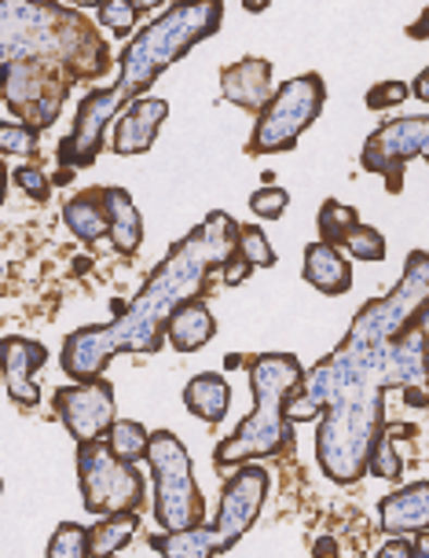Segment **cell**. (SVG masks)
Instances as JSON below:
<instances>
[{
    "instance_id": "6da1fadb",
    "label": "cell",
    "mask_w": 429,
    "mask_h": 558,
    "mask_svg": "<svg viewBox=\"0 0 429 558\" xmlns=\"http://www.w3.org/2000/svg\"><path fill=\"white\" fill-rule=\"evenodd\" d=\"M429 305V254H407L401 283L367 302L331 356L308 367L305 386L286 404L291 423L319 418L316 460L338 485H353L367 474L378 437L385 434L389 345Z\"/></svg>"
},
{
    "instance_id": "7a4b0ae2",
    "label": "cell",
    "mask_w": 429,
    "mask_h": 558,
    "mask_svg": "<svg viewBox=\"0 0 429 558\" xmlns=\"http://www.w3.org/2000/svg\"><path fill=\"white\" fill-rule=\"evenodd\" d=\"M238 232H243V225H235L224 209H213L195 232L173 243V251L147 276L144 291L118 320L77 327V331L66 335L63 372L74 383H96L118 353H158L176 308L203 298L206 276L213 268L224 272V265L232 262Z\"/></svg>"
},
{
    "instance_id": "3957f363",
    "label": "cell",
    "mask_w": 429,
    "mask_h": 558,
    "mask_svg": "<svg viewBox=\"0 0 429 558\" xmlns=\"http://www.w3.org/2000/svg\"><path fill=\"white\" fill-rule=\"evenodd\" d=\"M224 4L206 0V4H169L162 15L151 19L144 29H136L133 41L122 48V77L111 88H96L77 104V118L70 136L59 144V169H85L103 151L107 125L118 122L125 104L144 99L158 77L166 74L176 59H184L198 41L213 37L221 29Z\"/></svg>"
},
{
    "instance_id": "277c9868",
    "label": "cell",
    "mask_w": 429,
    "mask_h": 558,
    "mask_svg": "<svg viewBox=\"0 0 429 558\" xmlns=\"http://www.w3.org/2000/svg\"><path fill=\"white\" fill-rule=\"evenodd\" d=\"M4 23V63H52L63 66L70 82H93L111 70L107 45L99 41L93 23L63 4H0Z\"/></svg>"
},
{
    "instance_id": "5b68a950",
    "label": "cell",
    "mask_w": 429,
    "mask_h": 558,
    "mask_svg": "<svg viewBox=\"0 0 429 558\" xmlns=\"http://www.w3.org/2000/svg\"><path fill=\"white\" fill-rule=\"evenodd\" d=\"M249 386H254V412L235 426L232 437H224L213 448V466L221 474H235L238 466L275 456L279 448L294 441V423L286 415V404L305 386V367L294 353H257L246 356Z\"/></svg>"
},
{
    "instance_id": "8992f818",
    "label": "cell",
    "mask_w": 429,
    "mask_h": 558,
    "mask_svg": "<svg viewBox=\"0 0 429 558\" xmlns=\"http://www.w3.org/2000/svg\"><path fill=\"white\" fill-rule=\"evenodd\" d=\"M268 485H272V474L265 466H238V471L224 482L221 493V511H217L213 522L198 525V530L187 533H155L151 547L162 558H217L224 555L228 547H235L243 536L254 530L257 514L268 500Z\"/></svg>"
},
{
    "instance_id": "52a82bcc",
    "label": "cell",
    "mask_w": 429,
    "mask_h": 558,
    "mask_svg": "<svg viewBox=\"0 0 429 558\" xmlns=\"http://www.w3.org/2000/svg\"><path fill=\"white\" fill-rule=\"evenodd\" d=\"M151 474H155V522L166 533H187L206 525V500L195 485L192 456L173 430L151 434Z\"/></svg>"
},
{
    "instance_id": "ba28073f",
    "label": "cell",
    "mask_w": 429,
    "mask_h": 558,
    "mask_svg": "<svg viewBox=\"0 0 429 558\" xmlns=\"http://www.w3.org/2000/svg\"><path fill=\"white\" fill-rule=\"evenodd\" d=\"M323 104H327L323 77H319V74L291 77L286 85L275 88L272 104L257 114V125H254V133H249L246 151L249 155L294 151L302 133L316 122L319 111H323Z\"/></svg>"
},
{
    "instance_id": "9c48e42d",
    "label": "cell",
    "mask_w": 429,
    "mask_h": 558,
    "mask_svg": "<svg viewBox=\"0 0 429 558\" xmlns=\"http://www.w3.org/2000/svg\"><path fill=\"white\" fill-rule=\"evenodd\" d=\"M77 482H82L85 511L111 518L144 507V477L133 463H122L107 441L77 448Z\"/></svg>"
},
{
    "instance_id": "30bf717a",
    "label": "cell",
    "mask_w": 429,
    "mask_h": 558,
    "mask_svg": "<svg viewBox=\"0 0 429 558\" xmlns=\"http://www.w3.org/2000/svg\"><path fill=\"white\" fill-rule=\"evenodd\" d=\"M70 93V74L52 63H4V104L29 129H48L59 118Z\"/></svg>"
},
{
    "instance_id": "8fae6325",
    "label": "cell",
    "mask_w": 429,
    "mask_h": 558,
    "mask_svg": "<svg viewBox=\"0 0 429 558\" xmlns=\"http://www.w3.org/2000/svg\"><path fill=\"white\" fill-rule=\"evenodd\" d=\"M418 155L429 158V114L393 118V122L378 125L375 133L367 136V144L360 151V166L367 169V173L385 177L389 192L401 195L404 166Z\"/></svg>"
},
{
    "instance_id": "7c38bea8",
    "label": "cell",
    "mask_w": 429,
    "mask_h": 558,
    "mask_svg": "<svg viewBox=\"0 0 429 558\" xmlns=\"http://www.w3.org/2000/svg\"><path fill=\"white\" fill-rule=\"evenodd\" d=\"M114 386L107 378H96V383H77V386H63L56 393V415L59 423L66 426L70 437L82 445L93 441H107V434L114 430Z\"/></svg>"
},
{
    "instance_id": "4fadbf2b",
    "label": "cell",
    "mask_w": 429,
    "mask_h": 558,
    "mask_svg": "<svg viewBox=\"0 0 429 558\" xmlns=\"http://www.w3.org/2000/svg\"><path fill=\"white\" fill-rule=\"evenodd\" d=\"M389 378H393V390H401L412 408L429 404V342L415 320L389 345Z\"/></svg>"
},
{
    "instance_id": "5bb4252c",
    "label": "cell",
    "mask_w": 429,
    "mask_h": 558,
    "mask_svg": "<svg viewBox=\"0 0 429 558\" xmlns=\"http://www.w3.org/2000/svg\"><path fill=\"white\" fill-rule=\"evenodd\" d=\"M48 353L34 338H4L0 342V375H4V390L19 408H34L41 401V386H37V372L45 367Z\"/></svg>"
},
{
    "instance_id": "9a60e30c",
    "label": "cell",
    "mask_w": 429,
    "mask_h": 558,
    "mask_svg": "<svg viewBox=\"0 0 429 558\" xmlns=\"http://www.w3.org/2000/svg\"><path fill=\"white\" fill-rule=\"evenodd\" d=\"M221 96L249 114H261L275 96L272 93V63L261 56H246V59H238V63H228L221 70Z\"/></svg>"
},
{
    "instance_id": "2e32d148",
    "label": "cell",
    "mask_w": 429,
    "mask_h": 558,
    "mask_svg": "<svg viewBox=\"0 0 429 558\" xmlns=\"http://www.w3.org/2000/svg\"><path fill=\"white\" fill-rule=\"evenodd\" d=\"M169 118V104L158 96H144L128 104L114 122V151L118 155H144L155 147V136Z\"/></svg>"
},
{
    "instance_id": "e0dca14e",
    "label": "cell",
    "mask_w": 429,
    "mask_h": 558,
    "mask_svg": "<svg viewBox=\"0 0 429 558\" xmlns=\"http://www.w3.org/2000/svg\"><path fill=\"white\" fill-rule=\"evenodd\" d=\"M378 514H382V530L393 536L429 533V482H412L389 493Z\"/></svg>"
},
{
    "instance_id": "ac0fdd59",
    "label": "cell",
    "mask_w": 429,
    "mask_h": 558,
    "mask_svg": "<svg viewBox=\"0 0 429 558\" xmlns=\"http://www.w3.org/2000/svg\"><path fill=\"white\" fill-rule=\"evenodd\" d=\"M305 279L316 287L319 294H348L353 291V265H345V257L331 243H308L305 246Z\"/></svg>"
},
{
    "instance_id": "d6986e66",
    "label": "cell",
    "mask_w": 429,
    "mask_h": 558,
    "mask_svg": "<svg viewBox=\"0 0 429 558\" xmlns=\"http://www.w3.org/2000/svg\"><path fill=\"white\" fill-rule=\"evenodd\" d=\"M63 221L82 243H99L103 235H111V217H107V203H103V187H88V192L74 195L63 206Z\"/></svg>"
},
{
    "instance_id": "ffe728a7",
    "label": "cell",
    "mask_w": 429,
    "mask_h": 558,
    "mask_svg": "<svg viewBox=\"0 0 429 558\" xmlns=\"http://www.w3.org/2000/svg\"><path fill=\"white\" fill-rule=\"evenodd\" d=\"M213 335H217V320L203 298H195V302L176 308L173 320H169V331H166V338L173 342L176 353H195V349H203Z\"/></svg>"
},
{
    "instance_id": "44dd1931",
    "label": "cell",
    "mask_w": 429,
    "mask_h": 558,
    "mask_svg": "<svg viewBox=\"0 0 429 558\" xmlns=\"http://www.w3.org/2000/svg\"><path fill=\"white\" fill-rule=\"evenodd\" d=\"M107 217H111V243L118 254H136L144 243V221L139 209L133 206V195L125 187H103Z\"/></svg>"
},
{
    "instance_id": "7402d4cb",
    "label": "cell",
    "mask_w": 429,
    "mask_h": 558,
    "mask_svg": "<svg viewBox=\"0 0 429 558\" xmlns=\"http://www.w3.org/2000/svg\"><path fill=\"white\" fill-rule=\"evenodd\" d=\"M184 404L187 412L206 418V423H221L228 415V404H232V390H228L224 375L203 372L184 386Z\"/></svg>"
},
{
    "instance_id": "603a6c76",
    "label": "cell",
    "mask_w": 429,
    "mask_h": 558,
    "mask_svg": "<svg viewBox=\"0 0 429 558\" xmlns=\"http://www.w3.org/2000/svg\"><path fill=\"white\" fill-rule=\"evenodd\" d=\"M316 228H319V243H331V246H345L353 232L360 228V217H356L353 206L338 203V198H327L319 206V217H316Z\"/></svg>"
},
{
    "instance_id": "cb8c5ba5",
    "label": "cell",
    "mask_w": 429,
    "mask_h": 558,
    "mask_svg": "<svg viewBox=\"0 0 429 558\" xmlns=\"http://www.w3.org/2000/svg\"><path fill=\"white\" fill-rule=\"evenodd\" d=\"M136 530H139L136 511L103 518V522H99L96 530H93V558H111V555H118L136 536Z\"/></svg>"
},
{
    "instance_id": "d4e9b609",
    "label": "cell",
    "mask_w": 429,
    "mask_h": 558,
    "mask_svg": "<svg viewBox=\"0 0 429 558\" xmlns=\"http://www.w3.org/2000/svg\"><path fill=\"white\" fill-rule=\"evenodd\" d=\"M107 445H111V452L122 463L136 466L139 460H147V456H151V430L133 423V418H118L114 430L107 434Z\"/></svg>"
},
{
    "instance_id": "484cf974",
    "label": "cell",
    "mask_w": 429,
    "mask_h": 558,
    "mask_svg": "<svg viewBox=\"0 0 429 558\" xmlns=\"http://www.w3.org/2000/svg\"><path fill=\"white\" fill-rule=\"evenodd\" d=\"M48 558H93V530L63 522L48 541Z\"/></svg>"
},
{
    "instance_id": "4316f807",
    "label": "cell",
    "mask_w": 429,
    "mask_h": 558,
    "mask_svg": "<svg viewBox=\"0 0 429 558\" xmlns=\"http://www.w3.org/2000/svg\"><path fill=\"white\" fill-rule=\"evenodd\" d=\"M235 254L249 262L254 268H272L275 265V251L272 243H268V235L261 232L257 225H243V232H238V246Z\"/></svg>"
},
{
    "instance_id": "83f0119b",
    "label": "cell",
    "mask_w": 429,
    "mask_h": 558,
    "mask_svg": "<svg viewBox=\"0 0 429 558\" xmlns=\"http://www.w3.org/2000/svg\"><path fill=\"white\" fill-rule=\"evenodd\" d=\"M147 12V4H128V0H114V4H99L96 8V23L103 29H114L118 37L133 34L136 19Z\"/></svg>"
},
{
    "instance_id": "f1b7e54d",
    "label": "cell",
    "mask_w": 429,
    "mask_h": 558,
    "mask_svg": "<svg viewBox=\"0 0 429 558\" xmlns=\"http://www.w3.org/2000/svg\"><path fill=\"white\" fill-rule=\"evenodd\" d=\"M345 251L353 254L356 262H371V265H378V262H385L389 246H385V235L378 232V228L360 225V228L353 232V239L345 243Z\"/></svg>"
},
{
    "instance_id": "f546056e",
    "label": "cell",
    "mask_w": 429,
    "mask_h": 558,
    "mask_svg": "<svg viewBox=\"0 0 429 558\" xmlns=\"http://www.w3.org/2000/svg\"><path fill=\"white\" fill-rule=\"evenodd\" d=\"M367 471L378 474V477H385V482H401L404 463H401V456H396V448H393V434H389V426H385V434L378 437V445H375V452H371V463H367Z\"/></svg>"
},
{
    "instance_id": "4dcf8cb0",
    "label": "cell",
    "mask_w": 429,
    "mask_h": 558,
    "mask_svg": "<svg viewBox=\"0 0 429 558\" xmlns=\"http://www.w3.org/2000/svg\"><path fill=\"white\" fill-rule=\"evenodd\" d=\"M286 203H291V195L275 184H265L261 192L249 195V209H254L261 221H279V217L286 214Z\"/></svg>"
},
{
    "instance_id": "1f68e13d",
    "label": "cell",
    "mask_w": 429,
    "mask_h": 558,
    "mask_svg": "<svg viewBox=\"0 0 429 558\" xmlns=\"http://www.w3.org/2000/svg\"><path fill=\"white\" fill-rule=\"evenodd\" d=\"M37 144H41V133L23 122L4 125V133H0V147H4V151H15V155H34Z\"/></svg>"
},
{
    "instance_id": "d6a6232c",
    "label": "cell",
    "mask_w": 429,
    "mask_h": 558,
    "mask_svg": "<svg viewBox=\"0 0 429 558\" xmlns=\"http://www.w3.org/2000/svg\"><path fill=\"white\" fill-rule=\"evenodd\" d=\"M15 187L19 192H26L34 203H48V195H52V181H48L37 166H19L15 169Z\"/></svg>"
},
{
    "instance_id": "836d02e7",
    "label": "cell",
    "mask_w": 429,
    "mask_h": 558,
    "mask_svg": "<svg viewBox=\"0 0 429 558\" xmlns=\"http://www.w3.org/2000/svg\"><path fill=\"white\" fill-rule=\"evenodd\" d=\"M407 96H412V85H404V82H378L371 93H367V107H371V111H389V107H401Z\"/></svg>"
},
{
    "instance_id": "e575fe53",
    "label": "cell",
    "mask_w": 429,
    "mask_h": 558,
    "mask_svg": "<svg viewBox=\"0 0 429 558\" xmlns=\"http://www.w3.org/2000/svg\"><path fill=\"white\" fill-rule=\"evenodd\" d=\"M249 272H254V265L243 262V257H238V254H232V262L224 265V272H221V276H224V283H228V287H238Z\"/></svg>"
},
{
    "instance_id": "d590c367",
    "label": "cell",
    "mask_w": 429,
    "mask_h": 558,
    "mask_svg": "<svg viewBox=\"0 0 429 558\" xmlns=\"http://www.w3.org/2000/svg\"><path fill=\"white\" fill-rule=\"evenodd\" d=\"M378 558H415V544H407L404 536H393L389 544H382Z\"/></svg>"
},
{
    "instance_id": "8d00e7d4",
    "label": "cell",
    "mask_w": 429,
    "mask_h": 558,
    "mask_svg": "<svg viewBox=\"0 0 429 558\" xmlns=\"http://www.w3.org/2000/svg\"><path fill=\"white\" fill-rule=\"evenodd\" d=\"M407 37H415V41H429V8L412 23V29H407Z\"/></svg>"
},
{
    "instance_id": "74e56055",
    "label": "cell",
    "mask_w": 429,
    "mask_h": 558,
    "mask_svg": "<svg viewBox=\"0 0 429 558\" xmlns=\"http://www.w3.org/2000/svg\"><path fill=\"white\" fill-rule=\"evenodd\" d=\"M412 96H418L422 104H429V66L418 70V77L412 82Z\"/></svg>"
},
{
    "instance_id": "f35d334b",
    "label": "cell",
    "mask_w": 429,
    "mask_h": 558,
    "mask_svg": "<svg viewBox=\"0 0 429 558\" xmlns=\"http://www.w3.org/2000/svg\"><path fill=\"white\" fill-rule=\"evenodd\" d=\"M312 555L316 558H338V544L331 541V536H319V541L312 544Z\"/></svg>"
},
{
    "instance_id": "ab89813d",
    "label": "cell",
    "mask_w": 429,
    "mask_h": 558,
    "mask_svg": "<svg viewBox=\"0 0 429 558\" xmlns=\"http://www.w3.org/2000/svg\"><path fill=\"white\" fill-rule=\"evenodd\" d=\"M415 327H418V331H422V338H426V342H429V305L422 308V313L415 316Z\"/></svg>"
},
{
    "instance_id": "60d3db41",
    "label": "cell",
    "mask_w": 429,
    "mask_h": 558,
    "mask_svg": "<svg viewBox=\"0 0 429 558\" xmlns=\"http://www.w3.org/2000/svg\"><path fill=\"white\" fill-rule=\"evenodd\" d=\"M415 558H429V533H418V541H415Z\"/></svg>"
},
{
    "instance_id": "b9f144b4",
    "label": "cell",
    "mask_w": 429,
    "mask_h": 558,
    "mask_svg": "<svg viewBox=\"0 0 429 558\" xmlns=\"http://www.w3.org/2000/svg\"><path fill=\"white\" fill-rule=\"evenodd\" d=\"M70 181H74V169H59L52 177V184H70Z\"/></svg>"
}]
</instances>
